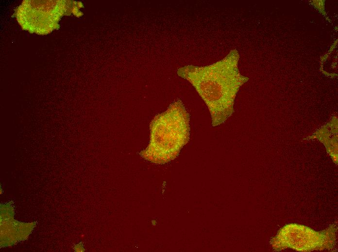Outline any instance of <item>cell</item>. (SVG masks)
I'll list each match as a JSON object with an SVG mask.
<instances>
[{
    "instance_id": "cell-2",
    "label": "cell",
    "mask_w": 338,
    "mask_h": 252,
    "mask_svg": "<svg viewBox=\"0 0 338 252\" xmlns=\"http://www.w3.org/2000/svg\"><path fill=\"white\" fill-rule=\"evenodd\" d=\"M150 141L142 155L157 164L170 161L178 155L189 139V115L180 101L155 116L150 125Z\"/></svg>"
},
{
    "instance_id": "cell-1",
    "label": "cell",
    "mask_w": 338,
    "mask_h": 252,
    "mask_svg": "<svg viewBox=\"0 0 338 252\" xmlns=\"http://www.w3.org/2000/svg\"><path fill=\"white\" fill-rule=\"evenodd\" d=\"M238 58L237 52L232 50L211 64L188 65L178 70V75L193 86L206 105L213 127L220 126L231 115L236 94L247 80L238 71Z\"/></svg>"
}]
</instances>
